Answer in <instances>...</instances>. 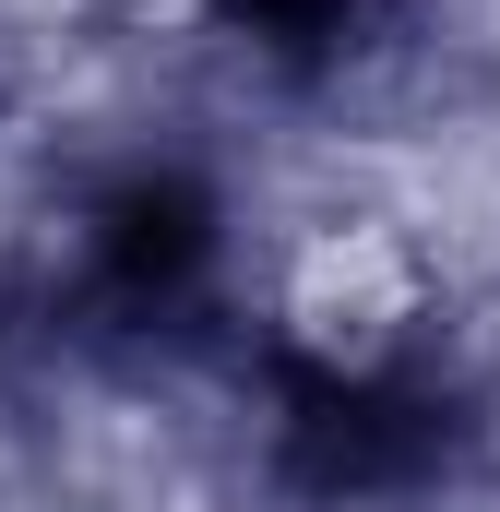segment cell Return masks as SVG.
Wrapping results in <instances>:
<instances>
[{
    "instance_id": "obj_1",
    "label": "cell",
    "mask_w": 500,
    "mask_h": 512,
    "mask_svg": "<svg viewBox=\"0 0 500 512\" xmlns=\"http://www.w3.org/2000/svg\"><path fill=\"white\" fill-rule=\"evenodd\" d=\"M417 310H429V286H417L405 239H381V227H322L286 262V334L322 370H346V382H370L381 358L417 334Z\"/></svg>"
}]
</instances>
